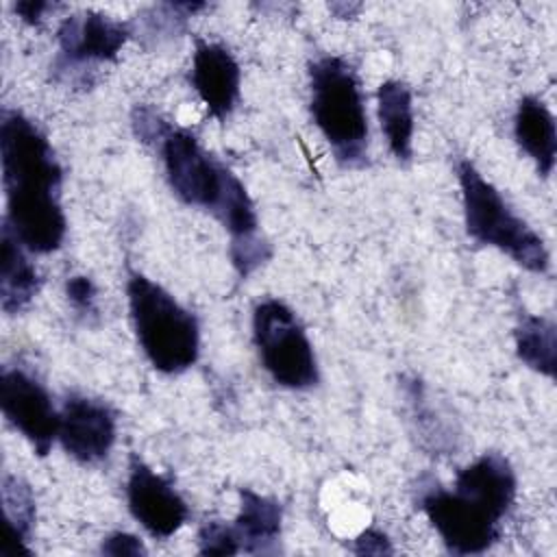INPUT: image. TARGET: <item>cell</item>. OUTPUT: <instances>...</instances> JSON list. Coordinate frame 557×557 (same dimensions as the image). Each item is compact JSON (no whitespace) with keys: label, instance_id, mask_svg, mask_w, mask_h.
I'll list each match as a JSON object with an SVG mask.
<instances>
[{"label":"cell","instance_id":"cell-1","mask_svg":"<svg viewBox=\"0 0 557 557\" xmlns=\"http://www.w3.org/2000/svg\"><path fill=\"white\" fill-rule=\"evenodd\" d=\"M0 154L4 224L28 252H54L63 244L67 220L61 207L63 168L50 141L22 111L2 109Z\"/></svg>","mask_w":557,"mask_h":557},{"label":"cell","instance_id":"cell-2","mask_svg":"<svg viewBox=\"0 0 557 557\" xmlns=\"http://www.w3.org/2000/svg\"><path fill=\"white\" fill-rule=\"evenodd\" d=\"M157 148L163 159L165 178L181 202L200 207L220 220L231 235V244L259 235L255 202L244 183L209 154L196 135L170 124Z\"/></svg>","mask_w":557,"mask_h":557},{"label":"cell","instance_id":"cell-3","mask_svg":"<svg viewBox=\"0 0 557 557\" xmlns=\"http://www.w3.org/2000/svg\"><path fill=\"white\" fill-rule=\"evenodd\" d=\"M311 117L335 161L346 170L368 163V115L352 65L335 54L309 63Z\"/></svg>","mask_w":557,"mask_h":557},{"label":"cell","instance_id":"cell-4","mask_svg":"<svg viewBox=\"0 0 557 557\" xmlns=\"http://www.w3.org/2000/svg\"><path fill=\"white\" fill-rule=\"evenodd\" d=\"M128 311L141 352L157 372L181 374L200 355V326L170 292L139 272L126 281Z\"/></svg>","mask_w":557,"mask_h":557},{"label":"cell","instance_id":"cell-5","mask_svg":"<svg viewBox=\"0 0 557 557\" xmlns=\"http://www.w3.org/2000/svg\"><path fill=\"white\" fill-rule=\"evenodd\" d=\"M457 178L468 235L481 246L505 252L529 272L548 274L550 257L544 239L513 213L500 191L483 178L472 161L461 159L457 163Z\"/></svg>","mask_w":557,"mask_h":557},{"label":"cell","instance_id":"cell-6","mask_svg":"<svg viewBox=\"0 0 557 557\" xmlns=\"http://www.w3.org/2000/svg\"><path fill=\"white\" fill-rule=\"evenodd\" d=\"M252 339L261 366L274 383L287 389H311L320 381L313 346L296 313L278 298L257 302L252 311Z\"/></svg>","mask_w":557,"mask_h":557},{"label":"cell","instance_id":"cell-7","mask_svg":"<svg viewBox=\"0 0 557 557\" xmlns=\"http://www.w3.org/2000/svg\"><path fill=\"white\" fill-rule=\"evenodd\" d=\"M131 28L100 11H78L65 17L57 28L59 57L54 61V76L65 81L76 74L74 85H91L87 78L94 63L115 61L126 44Z\"/></svg>","mask_w":557,"mask_h":557},{"label":"cell","instance_id":"cell-8","mask_svg":"<svg viewBox=\"0 0 557 557\" xmlns=\"http://www.w3.org/2000/svg\"><path fill=\"white\" fill-rule=\"evenodd\" d=\"M420 509L453 555H481L500 537V520L457 490L424 487Z\"/></svg>","mask_w":557,"mask_h":557},{"label":"cell","instance_id":"cell-9","mask_svg":"<svg viewBox=\"0 0 557 557\" xmlns=\"http://www.w3.org/2000/svg\"><path fill=\"white\" fill-rule=\"evenodd\" d=\"M0 409L39 457H46L59 437V413L46 387L20 368H2Z\"/></svg>","mask_w":557,"mask_h":557},{"label":"cell","instance_id":"cell-10","mask_svg":"<svg viewBox=\"0 0 557 557\" xmlns=\"http://www.w3.org/2000/svg\"><path fill=\"white\" fill-rule=\"evenodd\" d=\"M126 503L131 516L154 540L172 537L189 518L183 496L139 455H131L128 459Z\"/></svg>","mask_w":557,"mask_h":557},{"label":"cell","instance_id":"cell-11","mask_svg":"<svg viewBox=\"0 0 557 557\" xmlns=\"http://www.w3.org/2000/svg\"><path fill=\"white\" fill-rule=\"evenodd\" d=\"M115 413L102 400L70 394L59 413V442L78 463L102 461L115 444Z\"/></svg>","mask_w":557,"mask_h":557},{"label":"cell","instance_id":"cell-12","mask_svg":"<svg viewBox=\"0 0 557 557\" xmlns=\"http://www.w3.org/2000/svg\"><path fill=\"white\" fill-rule=\"evenodd\" d=\"M189 81L209 115L218 122H224L237 107L242 72L224 46L202 39L196 41Z\"/></svg>","mask_w":557,"mask_h":557},{"label":"cell","instance_id":"cell-13","mask_svg":"<svg viewBox=\"0 0 557 557\" xmlns=\"http://www.w3.org/2000/svg\"><path fill=\"white\" fill-rule=\"evenodd\" d=\"M453 490L472 498L494 518L503 520L516 500L518 481L507 457L500 453H483L457 472Z\"/></svg>","mask_w":557,"mask_h":557},{"label":"cell","instance_id":"cell-14","mask_svg":"<svg viewBox=\"0 0 557 557\" xmlns=\"http://www.w3.org/2000/svg\"><path fill=\"white\" fill-rule=\"evenodd\" d=\"M518 146L533 159L540 176H550L557 157V128L550 109L537 96L520 98L513 115Z\"/></svg>","mask_w":557,"mask_h":557},{"label":"cell","instance_id":"cell-15","mask_svg":"<svg viewBox=\"0 0 557 557\" xmlns=\"http://www.w3.org/2000/svg\"><path fill=\"white\" fill-rule=\"evenodd\" d=\"M281 522L283 509L278 500L257 494L250 487L239 490V513L233 522V529L244 553H274L281 537Z\"/></svg>","mask_w":557,"mask_h":557},{"label":"cell","instance_id":"cell-16","mask_svg":"<svg viewBox=\"0 0 557 557\" xmlns=\"http://www.w3.org/2000/svg\"><path fill=\"white\" fill-rule=\"evenodd\" d=\"M379 122L392 157L409 163L413 154V100L411 89L403 81H385L376 91Z\"/></svg>","mask_w":557,"mask_h":557},{"label":"cell","instance_id":"cell-17","mask_svg":"<svg viewBox=\"0 0 557 557\" xmlns=\"http://www.w3.org/2000/svg\"><path fill=\"white\" fill-rule=\"evenodd\" d=\"M2 268H0V307L4 313L24 311L41 287L39 272L26 257V248L2 224Z\"/></svg>","mask_w":557,"mask_h":557},{"label":"cell","instance_id":"cell-18","mask_svg":"<svg viewBox=\"0 0 557 557\" xmlns=\"http://www.w3.org/2000/svg\"><path fill=\"white\" fill-rule=\"evenodd\" d=\"M557 331L553 320L542 315L524 313L520 315V322L516 326V355L518 359L548 376L555 379L557 372Z\"/></svg>","mask_w":557,"mask_h":557},{"label":"cell","instance_id":"cell-19","mask_svg":"<svg viewBox=\"0 0 557 557\" xmlns=\"http://www.w3.org/2000/svg\"><path fill=\"white\" fill-rule=\"evenodd\" d=\"M2 500H4V513L9 522V540L4 546V555H17L26 553L30 555L28 542L35 527V494L28 483H24L17 476L4 474L2 476Z\"/></svg>","mask_w":557,"mask_h":557},{"label":"cell","instance_id":"cell-20","mask_svg":"<svg viewBox=\"0 0 557 557\" xmlns=\"http://www.w3.org/2000/svg\"><path fill=\"white\" fill-rule=\"evenodd\" d=\"M200 9H205L202 2L154 4L148 11H144V15L139 17L144 35L154 39L157 44L163 41V39H170V37L178 35L185 28L187 17H191Z\"/></svg>","mask_w":557,"mask_h":557},{"label":"cell","instance_id":"cell-21","mask_svg":"<svg viewBox=\"0 0 557 557\" xmlns=\"http://www.w3.org/2000/svg\"><path fill=\"white\" fill-rule=\"evenodd\" d=\"M198 553L200 555H237L242 553L239 537L233 524L209 520L198 529Z\"/></svg>","mask_w":557,"mask_h":557},{"label":"cell","instance_id":"cell-22","mask_svg":"<svg viewBox=\"0 0 557 557\" xmlns=\"http://www.w3.org/2000/svg\"><path fill=\"white\" fill-rule=\"evenodd\" d=\"M133 131L139 141L144 144H154L163 137V133L170 128V122H165L154 109L146 104H137L133 109Z\"/></svg>","mask_w":557,"mask_h":557},{"label":"cell","instance_id":"cell-23","mask_svg":"<svg viewBox=\"0 0 557 557\" xmlns=\"http://www.w3.org/2000/svg\"><path fill=\"white\" fill-rule=\"evenodd\" d=\"M65 294H67V300L70 305L81 313V315H96V296H98V289L94 285V281L89 276H83V274H76V276H70L67 283H65Z\"/></svg>","mask_w":557,"mask_h":557},{"label":"cell","instance_id":"cell-24","mask_svg":"<svg viewBox=\"0 0 557 557\" xmlns=\"http://www.w3.org/2000/svg\"><path fill=\"white\" fill-rule=\"evenodd\" d=\"M100 553L111 555V557H141V555H148V548L144 546V542L137 535L115 531L102 540Z\"/></svg>","mask_w":557,"mask_h":557},{"label":"cell","instance_id":"cell-25","mask_svg":"<svg viewBox=\"0 0 557 557\" xmlns=\"http://www.w3.org/2000/svg\"><path fill=\"white\" fill-rule=\"evenodd\" d=\"M352 553L355 555H392L394 548H392L389 537L383 531L370 527L355 537Z\"/></svg>","mask_w":557,"mask_h":557},{"label":"cell","instance_id":"cell-26","mask_svg":"<svg viewBox=\"0 0 557 557\" xmlns=\"http://www.w3.org/2000/svg\"><path fill=\"white\" fill-rule=\"evenodd\" d=\"M57 4L52 2H41V0H22V2H15L13 4V11L30 26H37L41 24V20L46 17L48 11H54Z\"/></svg>","mask_w":557,"mask_h":557}]
</instances>
